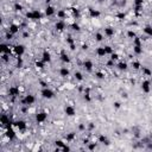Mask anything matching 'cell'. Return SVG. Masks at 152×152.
I'll return each instance as SVG.
<instances>
[{"label":"cell","instance_id":"6da1fadb","mask_svg":"<svg viewBox=\"0 0 152 152\" xmlns=\"http://www.w3.org/2000/svg\"><path fill=\"white\" fill-rule=\"evenodd\" d=\"M41 95H42V98L45 99V100H51V99L55 98V92L47 87V88H43V89H42Z\"/></svg>","mask_w":152,"mask_h":152},{"label":"cell","instance_id":"7a4b0ae2","mask_svg":"<svg viewBox=\"0 0 152 152\" xmlns=\"http://www.w3.org/2000/svg\"><path fill=\"white\" fill-rule=\"evenodd\" d=\"M26 17H27L30 20H41V19H43V14H42L39 11H36V10L27 12Z\"/></svg>","mask_w":152,"mask_h":152},{"label":"cell","instance_id":"3957f363","mask_svg":"<svg viewBox=\"0 0 152 152\" xmlns=\"http://www.w3.org/2000/svg\"><path fill=\"white\" fill-rule=\"evenodd\" d=\"M27 126H29V125L26 124L24 120H18V121H16V122L13 124V128L16 130L17 132H23V131H25V130L27 128Z\"/></svg>","mask_w":152,"mask_h":152},{"label":"cell","instance_id":"277c9868","mask_svg":"<svg viewBox=\"0 0 152 152\" xmlns=\"http://www.w3.org/2000/svg\"><path fill=\"white\" fill-rule=\"evenodd\" d=\"M24 52H25V48L21 44H17V45H14L12 48V54L16 55L17 57H21L24 55Z\"/></svg>","mask_w":152,"mask_h":152},{"label":"cell","instance_id":"5b68a950","mask_svg":"<svg viewBox=\"0 0 152 152\" xmlns=\"http://www.w3.org/2000/svg\"><path fill=\"white\" fill-rule=\"evenodd\" d=\"M35 102H36V98L33 95H31V94H27V95H25L21 99L23 106H32Z\"/></svg>","mask_w":152,"mask_h":152},{"label":"cell","instance_id":"8992f818","mask_svg":"<svg viewBox=\"0 0 152 152\" xmlns=\"http://www.w3.org/2000/svg\"><path fill=\"white\" fill-rule=\"evenodd\" d=\"M48 119V113L47 112H41V113H36V121L38 124H43Z\"/></svg>","mask_w":152,"mask_h":152},{"label":"cell","instance_id":"52a82bcc","mask_svg":"<svg viewBox=\"0 0 152 152\" xmlns=\"http://www.w3.org/2000/svg\"><path fill=\"white\" fill-rule=\"evenodd\" d=\"M142 90L143 93L149 94L151 92V81L150 80H144L142 82Z\"/></svg>","mask_w":152,"mask_h":152},{"label":"cell","instance_id":"ba28073f","mask_svg":"<svg viewBox=\"0 0 152 152\" xmlns=\"http://www.w3.org/2000/svg\"><path fill=\"white\" fill-rule=\"evenodd\" d=\"M64 113L67 114L68 116H75L76 115V109H75V107L72 105H69L64 108Z\"/></svg>","mask_w":152,"mask_h":152},{"label":"cell","instance_id":"9c48e42d","mask_svg":"<svg viewBox=\"0 0 152 152\" xmlns=\"http://www.w3.org/2000/svg\"><path fill=\"white\" fill-rule=\"evenodd\" d=\"M8 94H10V96H18L20 95V90H19V87L18 86H12V87H10V89H8Z\"/></svg>","mask_w":152,"mask_h":152},{"label":"cell","instance_id":"30bf717a","mask_svg":"<svg viewBox=\"0 0 152 152\" xmlns=\"http://www.w3.org/2000/svg\"><path fill=\"white\" fill-rule=\"evenodd\" d=\"M88 13H89V17L92 19H99V17L101 16L100 11L94 10V8H88Z\"/></svg>","mask_w":152,"mask_h":152},{"label":"cell","instance_id":"8fae6325","mask_svg":"<svg viewBox=\"0 0 152 152\" xmlns=\"http://www.w3.org/2000/svg\"><path fill=\"white\" fill-rule=\"evenodd\" d=\"M65 27H67L65 20H58L56 24H55V29H56L57 31H64Z\"/></svg>","mask_w":152,"mask_h":152},{"label":"cell","instance_id":"7c38bea8","mask_svg":"<svg viewBox=\"0 0 152 152\" xmlns=\"http://www.w3.org/2000/svg\"><path fill=\"white\" fill-rule=\"evenodd\" d=\"M55 14H56V10H55V7L51 6V5H48L47 8H45V16L52 17V16H55Z\"/></svg>","mask_w":152,"mask_h":152},{"label":"cell","instance_id":"4fadbf2b","mask_svg":"<svg viewBox=\"0 0 152 152\" xmlns=\"http://www.w3.org/2000/svg\"><path fill=\"white\" fill-rule=\"evenodd\" d=\"M41 59H43L45 63H50V62H51V54H50L48 50H44L43 54H42V58Z\"/></svg>","mask_w":152,"mask_h":152},{"label":"cell","instance_id":"5bb4252c","mask_svg":"<svg viewBox=\"0 0 152 152\" xmlns=\"http://www.w3.org/2000/svg\"><path fill=\"white\" fill-rule=\"evenodd\" d=\"M83 68H85L87 71H92L94 69V63L90 61V59H86L83 62Z\"/></svg>","mask_w":152,"mask_h":152},{"label":"cell","instance_id":"9a60e30c","mask_svg":"<svg viewBox=\"0 0 152 152\" xmlns=\"http://www.w3.org/2000/svg\"><path fill=\"white\" fill-rule=\"evenodd\" d=\"M95 54H96V56H98V57H105V56H107V52H106L105 47H99V48H96Z\"/></svg>","mask_w":152,"mask_h":152},{"label":"cell","instance_id":"2e32d148","mask_svg":"<svg viewBox=\"0 0 152 152\" xmlns=\"http://www.w3.org/2000/svg\"><path fill=\"white\" fill-rule=\"evenodd\" d=\"M19 30H20V26L16 25V24H13V23H11L10 27H8V31H10L11 33H13V35H17L19 32Z\"/></svg>","mask_w":152,"mask_h":152},{"label":"cell","instance_id":"e0dca14e","mask_svg":"<svg viewBox=\"0 0 152 152\" xmlns=\"http://www.w3.org/2000/svg\"><path fill=\"white\" fill-rule=\"evenodd\" d=\"M59 58H61V61H62L63 63H70V57H69V55H68L65 51L61 52V55H59Z\"/></svg>","mask_w":152,"mask_h":152},{"label":"cell","instance_id":"ac0fdd59","mask_svg":"<svg viewBox=\"0 0 152 152\" xmlns=\"http://www.w3.org/2000/svg\"><path fill=\"white\" fill-rule=\"evenodd\" d=\"M114 35H115V31H114V29L111 27V26H108V27H105V36L106 37H113Z\"/></svg>","mask_w":152,"mask_h":152},{"label":"cell","instance_id":"d6986e66","mask_svg":"<svg viewBox=\"0 0 152 152\" xmlns=\"http://www.w3.org/2000/svg\"><path fill=\"white\" fill-rule=\"evenodd\" d=\"M70 75V71L67 67H62L59 69V76H62V77H68Z\"/></svg>","mask_w":152,"mask_h":152},{"label":"cell","instance_id":"ffe728a7","mask_svg":"<svg viewBox=\"0 0 152 152\" xmlns=\"http://www.w3.org/2000/svg\"><path fill=\"white\" fill-rule=\"evenodd\" d=\"M127 63L126 62H119L118 64H116V68H118L120 71H125V70H127Z\"/></svg>","mask_w":152,"mask_h":152},{"label":"cell","instance_id":"44dd1931","mask_svg":"<svg viewBox=\"0 0 152 152\" xmlns=\"http://www.w3.org/2000/svg\"><path fill=\"white\" fill-rule=\"evenodd\" d=\"M45 64H47V63L44 62L43 59H39V61H36V62H35V67H36L37 69H44Z\"/></svg>","mask_w":152,"mask_h":152},{"label":"cell","instance_id":"7402d4cb","mask_svg":"<svg viewBox=\"0 0 152 152\" xmlns=\"http://www.w3.org/2000/svg\"><path fill=\"white\" fill-rule=\"evenodd\" d=\"M134 55H142L143 54V45H133Z\"/></svg>","mask_w":152,"mask_h":152},{"label":"cell","instance_id":"603a6c76","mask_svg":"<svg viewBox=\"0 0 152 152\" xmlns=\"http://www.w3.org/2000/svg\"><path fill=\"white\" fill-rule=\"evenodd\" d=\"M142 71H143V76H146V77H150V76H152V70L149 69V68L142 67Z\"/></svg>","mask_w":152,"mask_h":152},{"label":"cell","instance_id":"cb8c5ba5","mask_svg":"<svg viewBox=\"0 0 152 152\" xmlns=\"http://www.w3.org/2000/svg\"><path fill=\"white\" fill-rule=\"evenodd\" d=\"M143 31H144V33L146 35V36L152 37V26L151 25H146L144 29H143Z\"/></svg>","mask_w":152,"mask_h":152},{"label":"cell","instance_id":"d4e9b609","mask_svg":"<svg viewBox=\"0 0 152 152\" xmlns=\"http://www.w3.org/2000/svg\"><path fill=\"white\" fill-rule=\"evenodd\" d=\"M99 143H101V144H105V145H108L109 144V140L107 137H105L103 134H100L99 136Z\"/></svg>","mask_w":152,"mask_h":152},{"label":"cell","instance_id":"484cf974","mask_svg":"<svg viewBox=\"0 0 152 152\" xmlns=\"http://www.w3.org/2000/svg\"><path fill=\"white\" fill-rule=\"evenodd\" d=\"M75 138H76V134L75 133H68L67 134V137H65V142L67 143H71V142H74L75 140Z\"/></svg>","mask_w":152,"mask_h":152},{"label":"cell","instance_id":"4316f807","mask_svg":"<svg viewBox=\"0 0 152 152\" xmlns=\"http://www.w3.org/2000/svg\"><path fill=\"white\" fill-rule=\"evenodd\" d=\"M131 65H132V68H133L134 70H140V69H142V63H140L139 61H133Z\"/></svg>","mask_w":152,"mask_h":152},{"label":"cell","instance_id":"83f0119b","mask_svg":"<svg viewBox=\"0 0 152 152\" xmlns=\"http://www.w3.org/2000/svg\"><path fill=\"white\" fill-rule=\"evenodd\" d=\"M94 38H95L96 42H102L103 38H105V35L101 33V32H96L95 36H94Z\"/></svg>","mask_w":152,"mask_h":152},{"label":"cell","instance_id":"f1b7e54d","mask_svg":"<svg viewBox=\"0 0 152 152\" xmlns=\"http://www.w3.org/2000/svg\"><path fill=\"white\" fill-rule=\"evenodd\" d=\"M83 99H85L87 102H90V101H92V96H90L89 90H86V92H85V94H83Z\"/></svg>","mask_w":152,"mask_h":152},{"label":"cell","instance_id":"f546056e","mask_svg":"<svg viewBox=\"0 0 152 152\" xmlns=\"http://www.w3.org/2000/svg\"><path fill=\"white\" fill-rule=\"evenodd\" d=\"M8 124H10V119H8L6 115H3V116H1V125H3V126L7 125V126H8Z\"/></svg>","mask_w":152,"mask_h":152},{"label":"cell","instance_id":"4dcf8cb0","mask_svg":"<svg viewBox=\"0 0 152 152\" xmlns=\"http://www.w3.org/2000/svg\"><path fill=\"white\" fill-rule=\"evenodd\" d=\"M126 35H127V38H131V39H133V38H136V37H137V33L133 31V30H128Z\"/></svg>","mask_w":152,"mask_h":152},{"label":"cell","instance_id":"1f68e13d","mask_svg":"<svg viewBox=\"0 0 152 152\" xmlns=\"http://www.w3.org/2000/svg\"><path fill=\"white\" fill-rule=\"evenodd\" d=\"M74 76H75V78H76L77 81H83V75H82V72H80V71H75Z\"/></svg>","mask_w":152,"mask_h":152},{"label":"cell","instance_id":"d6a6232c","mask_svg":"<svg viewBox=\"0 0 152 152\" xmlns=\"http://www.w3.org/2000/svg\"><path fill=\"white\" fill-rule=\"evenodd\" d=\"M125 17H126V16H125V13H122V12H121V13H116V14H115V19H116V20H119V21L124 20Z\"/></svg>","mask_w":152,"mask_h":152},{"label":"cell","instance_id":"836d02e7","mask_svg":"<svg viewBox=\"0 0 152 152\" xmlns=\"http://www.w3.org/2000/svg\"><path fill=\"white\" fill-rule=\"evenodd\" d=\"M96 77H98L99 80H103V78L106 77V72L105 71H98L96 72Z\"/></svg>","mask_w":152,"mask_h":152},{"label":"cell","instance_id":"e575fe53","mask_svg":"<svg viewBox=\"0 0 152 152\" xmlns=\"http://www.w3.org/2000/svg\"><path fill=\"white\" fill-rule=\"evenodd\" d=\"M70 27H71L74 31H80V30H81L80 25H78V24H76V23H72L71 25H70Z\"/></svg>","mask_w":152,"mask_h":152},{"label":"cell","instance_id":"d590c367","mask_svg":"<svg viewBox=\"0 0 152 152\" xmlns=\"http://www.w3.org/2000/svg\"><path fill=\"white\" fill-rule=\"evenodd\" d=\"M105 49H106V52H107V55H112L114 52V50H113V48L112 47H109V45H106L105 47Z\"/></svg>","mask_w":152,"mask_h":152},{"label":"cell","instance_id":"8d00e7d4","mask_svg":"<svg viewBox=\"0 0 152 152\" xmlns=\"http://www.w3.org/2000/svg\"><path fill=\"white\" fill-rule=\"evenodd\" d=\"M109 58H111L112 61H114V62H115V61H118L119 55H118V54H115V52H113V54L111 55V57H109Z\"/></svg>","mask_w":152,"mask_h":152},{"label":"cell","instance_id":"74e56055","mask_svg":"<svg viewBox=\"0 0 152 152\" xmlns=\"http://www.w3.org/2000/svg\"><path fill=\"white\" fill-rule=\"evenodd\" d=\"M13 8H14V11H21L23 10V5L21 4H16V5L13 6Z\"/></svg>","mask_w":152,"mask_h":152},{"label":"cell","instance_id":"f35d334b","mask_svg":"<svg viewBox=\"0 0 152 152\" xmlns=\"http://www.w3.org/2000/svg\"><path fill=\"white\" fill-rule=\"evenodd\" d=\"M144 5V0H134V6H143Z\"/></svg>","mask_w":152,"mask_h":152},{"label":"cell","instance_id":"ab89813d","mask_svg":"<svg viewBox=\"0 0 152 152\" xmlns=\"http://www.w3.org/2000/svg\"><path fill=\"white\" fill-rule=\"evenodd\" d=\"M74 43H75L74 38H72L71 36H68V38H67V44H68V45H70V44H74Z\"/></svg>","mask_w":152,"mask_h":152},{"label":"cell","instance_id":"60d3db41","mask_svg":"<svg viewBox=\"0 0 152 152\" xmlns=\"http://www.w3.org/2000/svg\"><path fill=\"white\" fill-rule=\"evenodd\" d=\"M113 106H114V108H115V109H119L121 107V103L119 102V101H115V102L113 103Z\"/></svg>","mask_w":152,"mask_h":152},{"label":"cell","instance_id":"b9f144b4","mask_svg":"<svg viewBox=\"0 0 152 152\" xmlns=\"http://www.w3.org/2000/svg\"><path fill=\"white\" fill-rule=\"evenodd\" d=\"M107 67H109V68L114 67V61H112V59L109 58V61H108V62H107Z\"/></svg>","mask_w":152,"mask_h":152},{"label":"cell","instance_id":"7bdbcfd3","mask_svg":"<svg viewBox=\"0 0 152 152\" xmlns=\"http://www.w3.org/2000/svg\"><path fill=\"white\" fill-rule=\"evenodd\" d=\"M86 128H87V127H86V125H83V124L78 125V130H80V131H86Z\"/></svg>","mask_w":152,"mask_h":152},{"label":"cell","instance_id":"ee69618b","mask_svg":"<svg viewBox=\"0 0 152 152\" xmlns=\"http://www.w3.org/2000/svg\"><path fill=\"white\" fill-rule=\"evenodd\" d=\"M69 49L70 50H71V51H75V50H76V44H70V45H69Z\"/></svg>","mask_w":152,"mask_h":152},{"label":"cell","instance_id":"f6af8a7d","mask_svg":"<svg viewBox=\"0 0 152 152\" xmlns=\"http://www.w3.org/2000/svg\"><path fill=\"white\" fill-rule=\"evenodd\" d=\"M88 128H89V131H93V130L95 128V125H94L93 122H90V124L88 125Z\"/></svg>","mask_w":152,"mask_h":152},{"label":"cell","instance_id":"bcb514c9","mask_svg":"<svg viewBox=\"0 0 152 152\" xmlns=\"http://www.w3.org/2000/svg\"><path fill=\"white\" fill-rule=\"evenodd\" d=\"M39 83L42 85V87H43V88H47V87H48V83H47V82H44V81H39Z\"/></svg>","mask_w":152,"mask_h":152},{"label":"cell","instance_id":"7dc6e473","mask_svg":"<svg viewBox=\"0 0 152 152\" xmlns=\"http://www.w3.org/2000/svg\"><path fill=\"white\" fill-rule=\"evenodd\" d=\"M18 87H19V90H20V94L25 92V88H24V87H21V86H18Z\"/></svg>","mask_w":152,"mask_h":152},{"label":"cell","instance_id":"c3c4849f","mask_svg":"<svg viewBox=\"0 0 152 152\" xmlns=\"http://www.w3.org/2000/svg\"><path fill=\"white\" fill-rule=\"evenodd\" d=\"M87 48H88V47H87V45H85V44L82 45V49H83V50H87Z\"/></svg>","mask_w":152,"mask_h":152},{"label":"cell","instance_id":"681fc988","mask_svg":"<svg viewBox=\"0 0 152 152\" xmlns=\"http://www.w3.org/2000/svg\"><path fill=\"white\" fill-rule=\"evenodd\" d=\"M151 16H152V13H151Z\"/></svg>","mask_w":152,"mask_h":152}]
</instances>
